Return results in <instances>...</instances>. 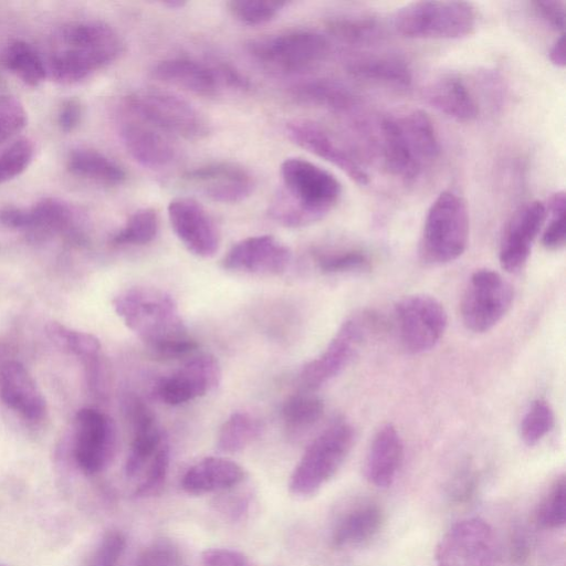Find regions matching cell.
<instances>
[{
    "mask_svg": "<svg viewBox=\"0 0 566 566\" xmlns=\"http://www.w3.org/2000/svg\"><path fill=\"white\" fill-rule=\"evenodd\" d=\"M113 307L124 324L158 356L180 357L198 346L175 300L165 291L130 287L114 297Z\"/></svg>",
    "mask_w": 566,
    "mask_h": 566,
    "instance_id": "6da1fadb",
    "label": "cell"
},
{
    "mask_svg": "<svg viewBox=\"0 0 566 566\" xmlns=\"http://www.w3.org/2000/svg\"><path fill=\"white\" fill-rule=\"evenodd\" d=\"M283 188L272 200L269 214L282 226L302 228L324 219L342 196L339 180L328 170L298 157L280 168Z\"/></svg>",
    "mask_w": 566,
    "mask_h": 566,
    "instance_id": "7a4b0ae2",
    "label": "cell"
},
{
    "mask_svg": "<svg viewBox=\"0 0 566 566\" xmlns=\"http://www.w3.org/2000/svg\"><path fill=\"white\" fill-rule=\"evenodd\" d=\"M56 44L46 70L61 84L85 80L114 62L123 51L119 34L109 24L96 20L63 25L56 34Z\"/></svg>",
    "mask_w": 566,
    "mask_h": 566,
    "instance_id": "3957f363",
    "label": "cell"
},
{
    "mask_svg": "<svg viewBox=\"0 0 566 566\" xmlns=\"http://www.w3.org/2000/svg\"><path fill=\"white\" fill-rule=\"evenodd\" d=\"M470 232L469 211L464 199L442 191L431 203L422 229L420 253L434 265L450 263L463 254Z\"/></svg>",
    "mask_w": 566,
    "mask_h": 566,
    "instance_id": "277c9868",
    "label": "cell"
},
{
    "mask_svg": "<svg viewBox=\"0 0 566 566\" xmlns=\"http://www.w3.org/2000/svg\"><path fill=\"white\" fill-rule=\"evenodd\" d=\"M392 25L399 34L410 39H461L474 31L476 13L465 1H416L395 12Z\"/></svg>",
    "mask_w": 566,
    "mask_h": 566,
    "instance_id": "5b68a950",
    "label": "cell"
},
{
    "mask_svg": "<svg viewBox=\"0 0 566 566\" xmlns=\"http://www.w3.org/2000/svg\"><path fill=\"white\" fill-rule=\"evenodd\" d=\"M355 442V430L345 420L326 427L306 448L294 468L289 488L297 496L317 492L339 470Z\"/></svg>",
    "mask_w": 566,
    "mask_h": 566,
    "instance_id": "8992f818",
    "label": "cell"
},
{
    "mask_svg": "<svg viewBox=\"0 0 566 566\" xmlns=\"http://www.w3.org/2000/svg\"><path fill=\"white\" fill-rule=\"evenodd\" d=\"M123 107L171 137L199 140L211 132L209 120L200 111L167 91L136 90L124 98Z\"/></svg>",
    "mask_w": 566,
    "mask_h": 566,
    "instance_id": "52a82bcc",
    "label": "cell"
},
{
    "mask_svg": "<svg viewBox=\"0 0 566 566\" xmlns=\"http://www.w3.org/2000/svg\"><path fill=\"white\" fill-rule=\"evenodd\" d=\"M250 55L266 69L284 74L303 73L323 62L329 42L310 29H293L250 41Z\"/></svg>",
    "mask_w": 566,
    "mask_h": 566,
    "instance_id": "ba28073f",
    "label": "cell"
},
{
    "mask_svg": "<svg viewBox=\"0 0 566 566\" xmlns=\"http://www.w3.org/2000/svg\"><path fill=\"white\" fill-rule=\"evenodd\" d=\"M377 324V318L370 313L348 317L339 326L324 352L302 368L300 373L302 390L315 392L338 376L358 354Z\"/></svg>",
    "mask_w": 566,
    "mask_h": 566,
    "instance_id": "9c48e42d",
    "label": "cell"
},
{
    "mask_svg": "<svg viewBox=\"0 0 566 566\" xmlns=\"http://www.w3.org/2000/svg\"><path fill=\"white\" fill-rule=\"evenodd\" d=\"M394 323L401 347L417 355L431 350L440 342L448 326V314L434 296L417 293L395 304Z\"/></svg>",
    "mask_w": 566,
    "mask_h": 566,
    "instance_id": "30bf717a",
    "label": "cell"
},
{
    "mask_svg": "<svg viewBox=\"0 0 566 566\" xmlns=\"http://www.w3.org/2000/svg\"><path fill=\"white\" fill-rule=\"evenodd\" d=\"M514 301L512 284L496 271H474L461 300V318L471 332L481 334L493 328L510 311Z\"/></svg>",
    "mask_w": 566,
    "mask_h": 566,
    "instance_id": "8fae6325",
    "label": "cell"
},
{
    "mask_svg": "<svg viewBox=\"0 0 566 566\" xmlns=\"http://www.w3.org/2000/svg\"><path fill=\"white\" fill-rule=\"evenodd\" d=\"M497 548L492 527L479 517L453 524L436 549V566H494Z\"/></svg>",
    "mask_w": 566,
    "mask_h": 566,
    "instance_id": "7c38bea8",
    "label": "cell"
},
{
    "mask_svg": "<svg viewBox=\"0 0 566 566\" xmlns=\"http://www.w3.org/2000/svg\"><path fill=\"white\" fill-rule=\"evenodd\" d=\"M116 449V427L102 411L83 408L74 420L73 457L85 474L102 472L112 461Z\"/></svg>",
    "mask_w": 566,
    "mask_h": 566,
    "instance_id": "4fadbf2b",
    "label": "cell"
},
{
    "mask_svg": "<svg viewBox=\"0 0 566 566\" xmlns=\"http://www.w3.org/2000/svg\"><path fill=\"white\" fill-rule=\"evenodd\" d=\"M185 184L205 197L220 203H238L249 198L255 188L253 175L232 161H212L182 175Z\"/></svg>",
    "mask_w": 566,
    "mask_h": 566,
    "instance_id": "5bb4252c",
    "label": "cell"
},
{
    "mask_svg": "<svg viewBox=\"0 0 566 566\" xmlns=\"http://www.w3.org/2000/svg\"><path fill=\"white\" fill-rule=\"evenodd\" d=\"M289 137L300 147L328 161L359 185L369 176L357 156L332 132L317 123L296 119L286 125Z\"/></svg>",
    "mask_w": 566,
    "mask_h": 566,
    "instance_id": "9a60e30c",
    "label": "cell"
},
{
    "mask_svg": "<svg viewBox=\"0 0 566 566\" xmlns=\"http://www.w3.org/2000/svg\"><path fill=\"white\" fill-rule=\"evenodd\" d=\"M118 132L128 154L140 165L159 169L171 165L178 148L171 136L123 107Z\"/></svg>",
    "mask_w": 566,
    "mask_h": 566,
    "instance_id": "2e32d148",
    "label": "cell"
},
{
    "mask_svg": "<svg viewBox=\"0 0 566 566\" xmlns=\"http://www.w3.org/2000/svg\"><path fill=\"white\" fill-rule=\"evenodd\" d=\"M167 212L175 234L189 252L200 258H211L217 253L219 232L200 203L191 198L178 197L169 202Z\"/></svg>",
    "mask_w": 566,
    "mask_h": 566,
    "instance_id": "e0dca14e",
    "label": "cell"
},
{
    "mask_svg": "<svg viewBox=\"0 0 566 566\" xmlns=\"http://www.w3.org/2000/svg\"><path fill=\"white\" fill-rule=\"evenodd\" d=\"M220 380L221 368L218 359L210 354H200L161 379L157 391L165 403L178 406L207 395Z\"/></svg>",
    "mask_w": 566,
    "mask_h": 566,
    "instance_id": "ac0fdd59",
    "label": "cell"
},
{
    "mask_svg": "<svg viewBox=\"0 0 566 566\" xmlns=\"http://www.w3.org/2000/svg\"><path fill=\"white\" fill-rule=\"evenodd\" d=\"M546 217V207L538 200L524 205L513 214L500 243L499 261L503 270L515 273L525 266Z\"/></svg>",
    "mask_w": 566,
    "mask_h": 566,
    "instance_id": "d6986e66",
    "label": "cell"
},
{
    "mask_svg": "<svg viewBox=\"0 0 566 566\" xmlns=\"http://www.w3.org/2000/svg\"><path fill=\"white\" fill-rule=\"evenodd\" d=\"M291 261L290 249L270 234L253 235L233 244L222 259L226 270L274 275L284 272Z\"/></svg>",
    "mask_w": 566,
    "mask_h": 566,
    "instance_id": "ffe728a7",
    "label": "cell"
},
{
    "mask_svg": "<svg viewBox=\"0 0 566 566\" xmlns=\"http://www.w3.org/2000/svg\"><path fill=\"white\" fill-rule=\"evenodd\" d=\"M17 230L23 231L31 242H44L56 234H80L74 231V214L61 199L46 197L29 208H19Z\"/></svg>",
    "mask_w": 566,
    "mask_h": 566,
    "instance_id": "44dd1931",
    "label": "cell"
},
{
    "mask_svg": "<svg viewBox=\"0 0 566 566\" xmlns=\"http://www.w3.org/2000/svg\"><path fill=\"white\" fill-rule=\"evenodd\" d=\"M0 398L23 418L38 421L45 416L46 402L28 369L17 360L6 361L0 368Z\"/></svg>",
    "mask_w": 566,
    "mask_h": 566,
    "instance_id": "7402d4cb",
    "label": "cell"
},
{
    "mask_svg": "<svg viewBox=\"0 0 566 566\" xmlns=\"http://www.w3.org/2000/svg\"><path fill=\"white\" fill-rule=\"evenodd\" d=\"M153 76L200 96H214L222 87L216 64L191 57H169L156 63Z\"/></svg>",
    "mask_w": 566,
    "mask_h": 566,
    "instance_id": "603a6c76",
    "label": "cell"
},
{
    "mask_svg": "<svg viewBox=\"0 0 566 566\" xmlns=\"http://www.w3.org/2000/svg\"><path fill=\"white\" fill-rule=\"evenodd\" d=\"M403 454V442L396 427L382 424L375 432L366 453L364 473L367 481L377 488L390 486L401 468Z\"/></svg>",
    "mask_w": 566,
    "mask_h": 566,
    "instance_id": "cb8c5ba5",
    "label": "cell"
},
{
    "mask_svg": "<svg viewBox=\"0 0 566 566\" xmlns=\"http://www.w3.org/2000/svg\"><path fill=\"white\" fill-rule=\"evenodd\" d=\"M245 472L237 462L222 457H208L191 465L181 486L189 494L224 492L243 482Z\"/></svg>",
    "mask_w": 566,
    "mask_h": 566,
    "instance_id": "d4e9b609",
    "label": "cell"
},
{
    "mask_svg": "<svg viewBox=\"0 0 566 566\" xmlns=\"http://www.w3.org/2000/svg\"><path fill=\"white\" fill-rule=\"evenodd\" d=\"M129 413L133 424V440L125 471L127 476L134 478L150 462L165 440L155 415L143 401L133 400Z\"/></svg>",
    "mask_w": 566,
    "mask_h": 566,
    "instance_id": "484cf974",
    "label": "cell"
},
{
    "mask_svg": "<svg viewBox=\"0 0 566 566\" xmlns=\"http://www.w3.org/2000/svg\"><path fill=\"white\" fill-rule=\"evenodd\" d=\"M384 522L381 507L373 501H360L340 514L332 531L335 547L364 545L380 531Z\"/></svg>",
    "mask_w": 566,
    "mask_h": 566,
    "instance_id": "4316f807",
    "label": "cell"
},
{
    "mask_svg": "<svg viewBox=\"0 0 566 566\" xmlns=\"http://www.w3.org/2000/svg\"><path fill=\"white\" fill-rule=\"evenodd\" d=\"M377 129L380 151L388 170L405 181L415 180L423 166L415 155L396 115L384 116Z\"/></svg>",
    "mask_w": 566,
    "mask_h": 566,
    "instance_id": "83f0119b",
    "label": "cell"
},
{
    "mask_svg": "<svg viewBox=\"0 0 566 566\" xmlns=\"http://www.w3.org/2000/svg\"><path fill=\"white\" fill-rule=\"evenodd\" d=\"M427 96L436 109L455 120L471 122L479 116V104L459 75L441 76L430 85Z\"/></svg>",
    "mask_w": 566,
    "mask_h": 566,
    "instance_id": "f1b7e54d",
    "label": "cell"
},
{
    "mask_svg": "<svg viewBox=\"0 0 566 566\" xmlns=\"http://www.w3.org/2000/svg\"><path fill=\"white\" fill-rule=\"evenodd\" d=\"M291 94L301 104L335 113H346L358 105V97L349 87L329 78L301 82L292 87Z\"/></svg>",
    "mask_w": 566,
    "mask_h": 566,
    "instance_id": "f546056e",
    "label": "cell"
},
{
    "mask_svg": "<svg viewBox=\"0 0 566 566\" xmlns=\"http://www.w3.org/2000/svg\"><path fill=\"white\" fill-rule=\"evenodd\" d=\"M347 70L356 78L395 88H407L412 82L409 65L394 55H370L355 59L348 63Z\"/></svg>",
    "mask_w": 566,
    "mask_h": 566,
    "instance_id": "4dcf8cb0",
    "label": "cell"
},
{
    "mask_svg": "<svg viewBox=\"0 0 566 566\" xmlns=\"http://www.w3.org/2000/svg\"><path fill=\"white\" fill-rule=\"evenodd\" d=\"M67 170L81 178L119 186L127 179L125 169L105 154L92 148L73 149L66 159Z\"/></svg>",
    "mask_w": 566,
    "mask_h": 566,
    "instance_id": "1f68e13d",
    "label": "cell"
},
{
    "mask_svg": "<svg viewBox=\"0 0 566 566\" xmlns=\"http://www.w3.org/2000/svg\"><path fill=\"white\" fill-rule=\"evenodd\" d=\"M0 64L31 87L39 86L48 76L43 57L23 40L10 41L1 49Z\"/></svg>",
    "mask_w": 566,
    "mask_h": 566,
    "instance_id": "d6a6232c",
    "label": "cell"
},
{
    "mask_svg": "<svg viewBox=\"0 0 566 566\" xmlns=\"http://www.w3.org/2000/svg\"><path fill=\"white\" fill-rule=\"evenodd\" d=\"M396 117L421 165L434 160L439 156L440 144L431 118L420 109H410Z\"/></svg>",
    "mask_w": 566,
    "mask_h": 566,
    "instance_id": "836d02e7",
    "label": "cell"
},
{
    "mask_svg": "<svg viewBox=\"0 0 566 566\" xmlns=\"http://www.w3.org/2000/svg\"><path fill=\"white\" fill-rule=\"evenodd\" d=\"M261 431L258 418L248 412H234L220 427L217 447L226 453L239 452L256 440Z\"/></svg>",
    "mask_w": 566,
    "mask_h": 566,
    "instance_id": "e575fe53",
    "label": "cell"
},
{
    "mask_svg": "<svg viewBox=\"0 0 566 566\" xmlns=\"http://www.w3.org/2000/svg\"><path fill=\"white\" fill-rule=\"evenodd\" d=\"M45 331L51 342L63 352L81 357L90 365L96 364L101 352V343L96 336L54 321L46 325Z\"/></svg>",
    "mask_w": 566,
    "mask_h": 566,
    "instance_id": "d590c367",
    "label": "cell"
},
{
    "mask_svg": "<svg viewBox=\"0 0 566 566\" xmlns=\"http://www.w3.org/2000/svg\"><path fill=\"white\" fill-rule=\"evenodd\" d=\"M331 34L350 44H366L376 41L381 31L377 20L366 14H345L328 20Z\"/></svg>",
    "mask_w": 566,
    "mask_h": 566,
    "instance_id": "8d00e7d4",
    "label": "cell"
},
{
    "mask_svg": "<svg viewBox=\"0 0 566 566\" xmlns=\"http://www.w3.org/2000/svg\"><path fill=\"white\" fill-rule=\"evenodd\" d=\"M324 402L313 391L302 390L290 396L282 407L287 427L303 430L314 426L324 415Z\"/></svg>",
    "mask_w": 566,
    "mask_h": 566,
    "instance_id": "74e56055",
    "label": "cell"
},
{
    "mask_svg": "<svg viewBox=\"0 0 566 566\" xmlns=\"http://www.w3.org/2000/svg\"><path fill=\"white\" fill-rule=\"evenodd\" d=\"M159 231V217L155 209L143 208L135 211L119 229L112 242L117 245H144L151 242Z\"/></svg>",
    "mask_w": 566,
    "mask_h": 566,
    "instance_id": "f35d334b",
    "label": "cell"
},
{
    "mask_svg": "<svg viewBox=\"0 0 566 566\" xmlns=\"http://www.w3.org/2000/svg\"><path fill=\"white\" fill-rule=\"evenodd\" d=\"M537 525L544 530H559L566 520V480L562 474L554 480L542 497L536 512Z\"/></svg>",
    "mask_w": 566,
    "mask_h": 566,
    "instance_id": "ab89813d",
    "label": "cell"
},
{
    "mask_svg": "<svg viewBox=\"0 0 566 566\" xmlns=\"http://www.w3.org/2000/svg\"><path fill=\"white\" fill-rule=\"evenodd\" d=\"M555 424V415L552 406L545 399L532 401L522 417L520 437L527 446L537 444L548 434Z\"/></svg>",
    "mask_w": 566,
    "mask_h": 566,
    "instance_id": "60d3db41",
    "label": "cell"
},
{
    "mask_svg": "<svg viewBox=\"0 0 566 566\" xmlns=\"http://www.w3.org/2000/svg\"><path fill=\"white\" fill-rule=\"evenodd\" d=\"M316 264L326 274L355 273L369 270L370 259L360 249H338L318 253Z\"/></svg>",
    "mask_w": 566,
    "mask_h": 566,
    "instance_id": "b9f144b4",
    "label": "cell"
},
{
    "mask_svg": "<svg viewBox=\"0 0 566 566\" xmlns=\"http://www.w3.org/2000/svg\"><path fill=\"white\" fill-rule=\"evenodd\" d=\"M287 4L277 0H232L228 10L241 23L260 25L272 21Z\"/></svg>",
    "mask_w": 566,
    "mask_h": 566,
    "instance_id": "7bdbcfd3",
    "label": "cell"
},
{
    "mask_svg": "<svg viewBox=\"0 0 566 566\" xmlns=\"http://www.w3.org/2000/svg\"><path fill=\"white\" fill-rule=\"evenodd\" d=\"M566 199L564 191L553 193L548 200L546 211L549 220L542 233V244L551 251L565 245L566 240Z\"/></svg>",
    "mask_w": 566,
    "mask_h": 566,
    "instance_id": "ee69618b",
    "label": "cell"
},
{
    "mask_svg": "<svg viewBox=\"0 0 566 566\" xmlns=\"http://www.w3.org/2000/svg\"><path fill=\"white\" fill-rule=\"evenodd\" d=\"M34 145L29 138H19L0 151V185L20 176L32 163Z\"/></svg>",
    "mask_w": 566,
    "mask_h": 566,
    "instance_id": "f6af8a7d",
    "label": "cell"
},
{
    "mask_svg": "<svg viewBox=\"0 0 566 566\" xmlns=\"http://www.w3.org/2000/svg\"><path fill=\"white\" fill-rule=\"evenodd\" d=\"M169 447L164 441L148 463L146 474L135 490V496L148 497L161 490L169 468Z\"/></svg>",
    "mask_w": 566,
    "mask_h": 566,
    "instance_id": "bcb514c9",
    "label": "cell"
},
{
    "mask_svg": "<svg viewBox=\"0 0 566 566\" xmlns=\"http://www.w3.org/2000/svg\"><path fill=\"white\" fill-rule=\"evenodd\" d=\"M28 122L23 104L11 95H0V144L21 132Z\"/></svg>",
    "mask_w": 566,
    "mask_h": 566,
    "instance_id": "7dc6e473",
    "label": "cell"
},
{
    "mask_svg": "<svg viewBox=\"0 0 566 566\" xmlns=\"http://www.w3.org/2000/svg\"><path fill=\"white\" fill-rule=\"evenodd\" d=\"M179 547L167 538H159L146 546L137 558L136 566H182Z\"/></svg>",
    "mask_w": 566,
    "mask_h": 566,
    "instance_id": "c3c4849f",
    "label": "cell"
},
{
    "mask_svg": "<svg viewBox=\"0 0 566 566\" xmlns=\"http://www.w3.org/2000/svg\"><path fill=\"white\" fill-rule=\"evenodd\" d=\"M479 483V471L471 463H464L448 483V497L455 504H465L475 496Z\"/></svg>",
    "mask_w": 566,
    "mask_h": 566,
    "instance_id": "681fc988",
    "label": "cell"
},
{
    "mask_svg": "<svg viewBox=\"0 0 566 566\" xmlns=\"http://www.w3.org/2000/svg\"><path fill=\"white\" fill-rule=\"evenodd\" d=\"M126 547V538L120 531H107L93 551L88 566H116Z\"/></svg>",
    "mask_w": 566,
    "mask_h": 566,
    "instance_id": "f907efd6",
    "label": "cell"
},
{
    "mask_svg": "<svg viewBox=\"0 0 566 566\" xmlns=\"http://www.w3.org/2000/svg\"><path fill=\"white\" fill-rule=\"evenodd\" d=\"M201 566H254L242 553L223 547L209 548L201 556Z\"/></svg>",
    "mask_w": 566,
    "mask_h": 566,
    "instance_id": "816d5d0a",
    "label": "cell"
},
{
    "mask_svg": "<svg viewBox=\"0 0 566 566\" xmlns=\"http://www.w3.org/2000/svg\"><path fill=\"white\" fill-rule=\"evenodd\" d=\"M535 13L552 29L564 31L565 2L559 0H536L531 2Z\"/></svg>",
    "mask_w": 566,
    "mask_h": 566,
    "instance_id": "f5cc1de1",
    "label": "cell"
},
{
    "mask_svg": "<svg viewBox=\"0 0 566 566\" xmlns=\"http://www.w3.org/2000/svg\"><path fill=\"white\" fill-rule=\"evenodd\" d=\"M83 107L78 99H65L57 112V124L64 133L73 132L82 120Z\"/></svg>",
    "mask_w": 566,
    "mask_h": 566,
    "instance_id": "db71d44e",
    "label": "cell"
},
{
    "mask_svg": "<svg viewBox=\"0 0 566 566\" xmlns=\"http://www.w3.org/2000/svg\"><path fill=\"white\" fill-rule=\"evenodd\" d=\"M530 538L523 527H515L510 536L509 554L511 562L516 566L526 564L530 557Z\"/></svg>",
    "mask_w": 566,
    "mask_h": 566,
    "instance_id": "11a10c76",
    "label": "cell"
},
{
    "mask_svg": "<svg viewBox=\"0 0 566 566\" xmlns=\"http://www.w3.org/2000/svg\"><path fill=\"white\" fill-rule=\"evenodd\" d=\"M216 506L223 515L238 520L247 513L249 499L242 494H226L217 501Z\"/></svg>",
    "mask_w": 566,
    "mask_h": 566,
    "instance_id": "9f6ffc18",
    "label": "cell"
},
{
    "mask_svg": "<svg viewBox=\"0 0 566 566\" xmlns=\"http://www.w3.org/2000/svg\"><path fill=\"white\" fill-rule=\"evenodd\" d=\"M549 60L551 62L558 66H565V42L563 33L555 40L551 50H549Z\"/></svg>",
    "mask_w": 566,
    "mask_h": 566,
    "instance_id": "6f0895ef",
    "label": "cell"
},
{
    "mask_svg": "<svg viewBox=\"0 0 566 566\" xmlns=\"http://www.w3.org/2000/svg\"><path fill=\"white\" fill-rule=\"evenodd\" d=\"M163 4L168 6L170 8H180V7H184L186 3L180 0H170V1L163 2Z\"/></svg>",
    "mask_w": 566,
    "mask_h": 566,
    "instance_id": "680465c9",
    "label": "cell"
}]
</instances>
